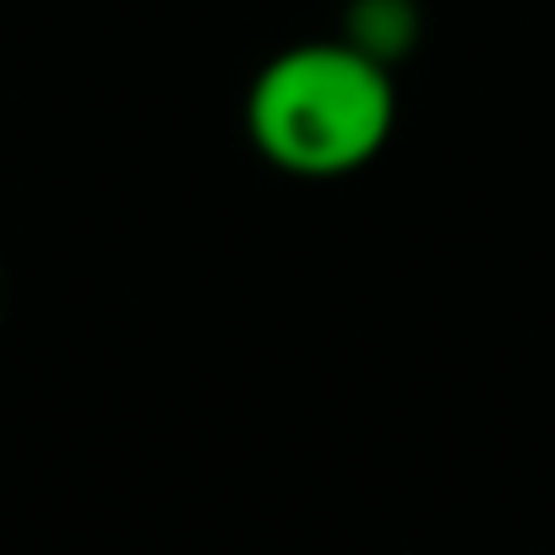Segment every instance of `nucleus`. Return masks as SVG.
I'll return each instance as SVG.
<instances>
[{"label": "nucleus", "mask_w": 555, "mask_h": 555, "mask_svg": "<svg viewBox=\"0 0 555 555\" xmlns=\"http://www.w3.org/2000/svg\"><path fill=\"white\" fill-rule=\"evenodd\" d=\"M392 126V72L354 39H306L278 50L245 93L250 147L300 180H344L365 169L387 147Z\"/></svg>", "instance_id": "obj_1"}]
</instances>
